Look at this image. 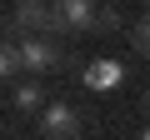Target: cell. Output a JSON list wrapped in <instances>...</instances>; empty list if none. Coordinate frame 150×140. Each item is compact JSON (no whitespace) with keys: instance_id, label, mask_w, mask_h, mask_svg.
Returning <instances> with one entry per match:
<instances>
[{"instance_id":"7a4b0ae2","label":"cell","mask_w":150,"mask_h":140,"mask_svg":"<svg viewBox=\"0 0 150 140\" xmlns=\"http://www.w3.org/2000/svg\"><path fill=\"white\" fill-rule=\"evenodd\" d=\"M20 60H25V70H30V80H35V75H45V70L60 65V45H55L50 35H25V40H20Z\"/></svg>"},{"instance_id":"3957f363","label":"cell","mask_w":150,"mask_h":140,"mask_svg":"<svg viewBox=\"0 0 150 140\" xmlns=\"http://www.w3.org/2000/svg\"><path fill=\"white\" fill-rule=\"evenodd\" d=\"M15 20H20L30 35H60V30H65L60 5H20V10H15Z\"/></svg>"},{"instance_id":"52a82bcc","label":"cell","mask_w":150,"mask_h":140,"mask_svg":"<svg viewBox=\"0 0 150 140\" xmlns=\"http://www.w3.org/2000/svg\"><path fill=\"white\" fill-rule=\"evenodd\" d=\"M130 50H135V55H140V60H150V15H145V20H135V25H130Z\"/></svg>"},{"instance_id":"ba28073f","label":"cell","mask_w":150,"mask_h":140,"mask_svg":"<svg viewBox=\"0 0 150 140\" xmlns=\"http://www.w3.org/2000/svg\"><path fill=\"white\" fill-rule=\"evenodd\" d=\"M0 70H5V75H20V70H25V60H20V45H5V50H0Z\"/></svg>"},{"instance_id":"4fadbf2b","label":"cell","mask_w":150,"mask_h":140,"mask_svg":"<svg viewBox=\"0 0 150 140\" xmlns=\"http://www.w3.org/2000/svg\"><path fill=\"white\" fill-rule=\"evenodd\" d=\"M145 10H150V0H145Z\"/></svg>"},{"instance_id":"5b68a950","label":"cell","mask_w":150,"mask_h":140,"mask_svg":"<svg viewBox=\"0 0 150 140\" xmlns=\"http://www.w3.org/2000/svg\"><path fill=\"white\" fill-rule=\"evenodd\" d=\"M95 0H60V20L65 30H95Z\"/></svg>"},{"instance_id":"8fae6325","label":"cell","mask_w":150,"mask_h":140,"mask_svg":"<svg viewBox=\"0 0 150 140\" xmlns=\"http://www.w3.org/2000/svg\"><path fill=\"white\" fill-rule=\"evenodd\" d=\"M135 140H150V125H145V130H140V135H135Z\"/></svg>"},{"instance_id":"8992f818","label":"cell","mask_w":150,"mask_h":140,"mask_svg":"<svg viewBox=\"0 0 150 140\" xmlns=\"http://www.w3.org/2000/svg\"><path fill=\"white\" fill-rule=\"evenodd\" d=\"M45 105H50V100H45V90H40L35 80H25V85H15V110H35V115H40Z\"/></svg>"},{"instance_id":"7c38bea8","label":"cell","mask_w":150,"mask_h":140,"mask_svg":"<svg viewBox=\"0 0 150 140\" xmlns=\"http://www.w3.org/2000/svg\"><path fill=\"white\" fill-rule=\"evenodd\" d=\"M20 5H45V0H20Z\"/></svg>"},{"instance_id":"9c48e42d","label":"cell","mask_w":150,"mask_h":140,"mask_svg":"<svg viewBox=\"0 0 150 140\" xmlns=\"http://www.w3.org/2000/svg\"><path fill=\"white\" fill-rule=\"evenodd\" d=\"M120 25H125V20H120V10H115V5H105V10L95 15V30H100V35H110V30H120Z\"/></svg>"},{"instance_id":"30bf717a","label":"cell","mask_w":150,"mask_h":140,"mask_svg":"<svg viewBox=\"0 0 150 140\" xmlns=\"http://www.w3.org/2000/svg\"><path fill=\"white\" fill-rule=\"evenodd\" d=\"M140 115H145V125H150V90L140 95Z\"/></svg>"},{"instance_id":"6da1fadb","label":"cell","mask_w":150,"mask_h":140,"mask_svg":"<svg viewBox=\"0 0 150 140\" xmlns=\"http://www.w3.org/2000/svg\"><path fill=\"white\" fill-rule=\"evenodd\" d=\"M80 135V110L70 100H50L40 110V140H75Z\"/></svg>"},{"instance_id":"277c9868","label":"cell","mask_w":150,"mask_h":140,"mask_svg":"<svg viewBox=\"0 0 150 140\" xmlns=\"http://www.w3.org/2000/svg\"><path fill=\"white\" fill-rule=\"evenodd\" d=\"M85 85L90 90H120L125 85V65L120 60H90L85 65Z\"/></svg>"}]
</instances>
